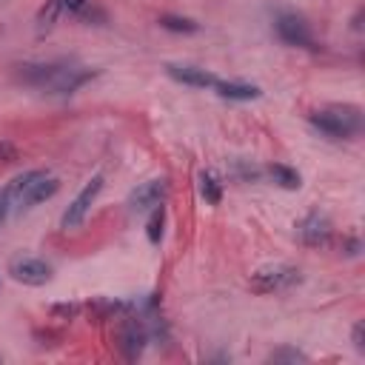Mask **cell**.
<instances>
[{"label": "cell", "instance_id": "cell-24", "mask_svg": "<svg viewBox=\"0 0 365 365\" xmlns=\"http://www.w3.org/2000/svg\"><path fill=\"white\" fill-rule=\"evenodd\" d=\"M9 211H11V200H9V194H6V188L0 191V222L9 217Z\"/></svg>", "mask_w": 365, "mask_h": 365}, {"label": "cell", "instance_id": "cell-22", "mask_svg": "<svg viewBox=\"0 0 365 365\" xmlns=\"http://www.w3.org/2000/svg\"><path fill=\"white\" fill-rule=\"evenodd\" d=\"M91 0H63V11H71V14H80Z\"/></svg>", "mask_w": 365, "mask_h": 365}, {"label": "cell", "instance_id": "cell-2", "mask_svg": "<svg viewBox=\"0 0 365 365\" xmlns=\"http://www.w3.org/2000/svg\"><path fill=\"white\" fill-rule=\"evenodd\" d=\"M311 125L319 128L331 140H348L356 137L362 128V114L354 106H328L311 114Z\"/></svg>", "mask_w": 365, "mask_h": 365}, {"label": "cell", "instance_id": "cell-11", "mask_svg": "<svg viewBox=\"0 0 365 365\" xmlns=\"http://www.w3.org/2000/svg\"><path fill=\"white\" fill-rule=\"evenodd\" d=\"M148 334H145V325L140 319H125L123 328H120V351L125 354V359H137L143 354V345H145Z\"/></svg>", "mask_w": 365, "mask_h": 365}, {"label": "cell", "instance_id": "cell-18", "mask_svg": "<svg viewBox=\"0 0 365 365\" xmlns=\"http://www.w3.org/2000/svg\"><path fill=\"white\" fill-rule=\"evenodd\" d=\"M234 174H237L240 180L251 182V180H257V177H259V168H254V165H248V163H242V160H240V163L234 165Z\"/></svg>", "mask_w": 365, "mask_h": 365}, {"label": "cell", "instance_id": "cell-21", "mask_svg": "<svg viewBox=\"0 0 365 365\" xmlns=\"http://www.w3.org/2000/svg\"><path fill=\"white\" fill-rule=\"evenodd\" d=\"M342 248H345L348 257H356V254L362 251V242H359V237H348V240L342 242Z\"/></svg>", "mask_w": 365, "mask_h": 365}, {"label": "cell", "instance_id": "cell-17", "mask_svg": "<svg viewBox=\"0 0 365 365\" xmlns=\"http://www.w3.org/2000/svg\"><path fill=\"white\" fill-rule=\"evenodd\" d=\"M163 225H165V208L157 205L154 214H151V220H148V228H145L151 242H160V237H163Z\"/></svg>", "mask_w": 365, "mask_h": 365}, {"label": "cell", "instance_id": "cell-7", "mask_svg": "<svg viewBox=\"0 0 365 365\" xmlns=\"http://www.w3.org/2000/svg\"><path fill=\"white\" fill-rule=\"evenodd\" d=\"M274 29H277V37L285 43V46H297V48H308L311 43H314V34H311V26L305 23V17H299V14H279L277 17V23H274Z\"/></svg>", "mask_w": 365, "mask_h": 365}, {"label": "cell", "instance_id": "cell-16", "mask_svg": "<svg viewBox=\"0 0 365 365\" xmlns=\"http://www.w3.org/2000/svg\"><path fill=\"white\" fill-rule=\"evenodd\" d=\"M60 11H63V0H46V6H43L40 14H37V26H40V29H51L54 20L60 17Z\"/></svg>", "mask_w": 365, "mask_h": 365}, {"label": "cell", "instance_id": "cell-6", "mask_svg": "<svg viewBox=\"0 0 365 365\" xmlns=\"http://www.w3.org/2000/svg\"><path fill=\"white\" fill-rule=\"evenodd\" d=\"M100 191H103V174H94V177L83 185V191L68 202V208H66L60 225H63L66 231H68V228H77V225L86 220V214H88V208L94 205V200L100 197Z\"/></svg>", "mask_w": 365, "mask_h": 365}, {"label": "cell", "instance_id": "cell-25", "mask_svg": "<svg viewBox=\"0 0 365 365\" xmlns=\"http://www.w3.org/2000/svg\"><path fill=\"white\" fill-rule=\"evenodd\" d=\"M351 339H354V348H356V351H362V348H365V342H362V322H356V325H354V336H351Z\"/></svg>", "mask_w": 365, "mask_h": 365}, {"label": "cell", "instance_id": "cell-4", "mask_svg": "<svg viewBox=\"0 0 365 365\" xmlns=\"http://www.w3.org/2000/svg\"><path fill=\"white\" fill-rule=\"evenodd\" d=\"M94 77V68L88 66H80V63H71V60H60L51 83L43 88L48 94H74L77 88H83L88 80Z\"/></svg>", "mask_w": 365, "mask_h": 365}, {"label": "cell", "instance_id": "cell-14", "mask_svg": "<svg viewBox=\"0 0 365 365\" xmlns=\"http://www.w3.org/2000/svg\"><path fill=\"white\" fill-rule=\"evenodd\" d=\"M268 174H271V180H274L277 185H282V188H288V191H294V188H299V185H302V177H299L291 165L274 163V165H268Z\"/></svg>", "mask_w": 365, "mask_h": 365}, {"label": "cell", "instance_id": "cell-1", "mask_svg": "<svg viewBox=\"0 0 365 365\" xmlns=\"http://www.w3.org/2000/svg\"><path fill=\"white\" fill-rule=\"evenodd\" d=\"M60 191V180L46 174L43 168H31V171H23L17 174L9 185H6V194L11 200L14 208H31L48 197H54Z\"/></svg>", "mask_w": 365, "mask_h": 365}, {"label": "cell", "instance_id": "cell-8", "mask_svg": "<svg viewBox=\"0 0 365 365\" xmlns=\"http://www.w3.org/2000/svg\"><path fill=\"white\" fill-rule=\"evenodd\" d=\"M9 274L23 285H46L51 279V265L40 257H17L11 259Z\"/></svg>", "mask_w": 365, "mask_h": 365}, {"label": "cell", "instance_id": "cell-23", "mask_svg": "<svg viewBox=\"0 0 365 365\" xmlns=\"http://www.w3.org/2000/svg\"><path fill=\"white\" fill-rule=\"evenodd\" d=\"M14 157H17V148H14L11 143L0 140V163H9V160H14Z\"/></svg>", "mask_w": 365, "mask_h": 365}, {"label": "cell", "instance_id": "cell-10", "mask_svg": "<svg viewBox=\"0 0 365 365\" xmlns=\"http://www.w3.org/2000/svg\"><path fill=\"white\" fill-rule=\"evenodd\" d=\"M165 71H168V77H174L182 86H191V88H214L217 80H220L211 71H205L200 66H191V63H171V66H165Z\"/></svg>", "mask_w": 365, "mask_h": 365}, {"label": "cell", "instance_id": "cell-13", "mask_svg": "<svg viewBox=\"0 0 365 365\" xmlns=\"http://www.w3.org/2000/svg\"><path fill=\"white\" fill-rule=\"evenodd\" d=\"M197 185H200V194H202V200L208 205H220V200H222V182L217 180L214 171H200Z\"/></svg>", "mask_w": 365, "mask_h": 365}, {"label": "cell", "instance_id": "cell-15", "mask_svg": "<svg viewBox=\"0 0 365 365\" xmlns=\"http://www.w3.org/2000/svg\"><path fill=\"white\" fill-rule=\"evenodd\" d=\"M157 23H160L163 29H168V31H177V34H194V31H200V23H197V20L180 17V14H160Z\"/></svg>", "mask_w": 365, "mask_h": 365}, {"label": "cell", "instance_id": "cell-3", "mask_svg": "<svg viewBox=\"0 0 365 365\" xmlns=\"http://www.w3.org/2000/svg\"><path fill=\"white\" fill-rule=\"evenodd\" d=\"M297 282H299V268L277 262V265H265L257 274H251L248 285L254 294H274V291H288Z\"/></svg>", "mask_w": 365, "mask_h": 365}, {"label": "cell", "instance_id": "cell-20", "mask_svg": "<svg viewBox=\"0 0 365 365\" xmlns=\"http://www.w3.org/2000/svg\"><path fill=\"white\" fill-rule=\"evenodd\" d=\"M77 305H68V302H63V305H54L51 308V317H57V319H71V317H77Z\"/></svg>", "mask_w": 365, "mask_h": 365}, {"label": "cell", "instance_id": "cell-12", "mask_svg": "<svg viewBox=\"0 0 365 365\" xmlns=\"http://www.w3.org/2000/svg\"><path fill=\"white\" fill-rule=\"evenodd\" d=\"M217 94L225 100H257L259 97V86L254 83H242V80H217Z\"/></svg>", "mask_w": 365, "mask_h": 365}, {"label": "cell", "instance_id": "cell-5", "mask_svg": "<svg viewBox=\"0 0 365 365\" xmlns=\"http://www.w3.org/2000/svg\"><path fill=\"white\" fill-rule=\"evenodd\" d=\"M168 197V180L165 177H154L140 182L131 194H128V211L131 214H143V211H154L157 205H163Z\"/></svg>", "mask_w": 365, "mask_h": 365}, {"label": "cell", "instance_id": "cell-9", "mask_svg": "<svg viewBox=\"0 0 365 365\" xmlns=\"http://www.w3.org/2000/svg\"><path fill=\"white\" fill-rule=\"evenodd\" d=\"M297 234H299V240H302L305 245L319 248V245H325L328 237H331V220H328L325 214H319V211H311V214H305V217L297 222Z\"/></svg>", "mask_w": 365, "mask_h": 365}, {"label": "cell", "instance_id": "cell-19", "mask_svg": "<svg viewBox=\"0 0 365 365\" xmlns=\"http://www.w3.org/2000/svg\"><path fill=\"white\" fill-rule=\"evenodd\" d=\"M271 359H274V362H279V359L302 362V359H305V354H299V351H294V348H282V351H274V354H271Z\"/></svg>", "mask_w": 365, "mask_h": 365}]
</instances>
